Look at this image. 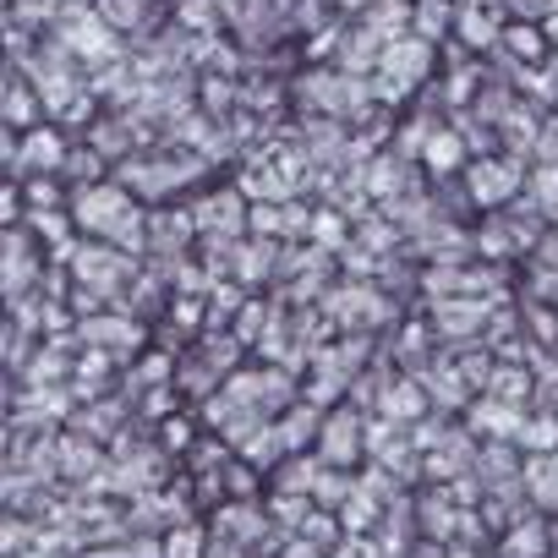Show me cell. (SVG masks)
<instances>
[{"label":"cell","mask_w":558,"mask_h":558,"mask_svg":"<svg viewBox=\"0 0 558 558\" xmlns=\"http://www.w3.org/2000/svg\"><path fill=\"white\" fill-rule=\"evenodd\" d=\"M66 165H72V170H77V175H94V170H99V159H94V154H72V159H66Z\"/></svg>","instance_id":"obj_20"},{"label":"cell","mask_w":558,"mask_h":558,"mask_svg":"<svg viewBox=\"0 0 558 558\" xmlns=\"http://www.w3.org/2000/svg\"><path fill=\"white\" fill-rule=\"evenodd\" d=\"M291 449H286V438H279V422H257L246 438H241V460L246 465H257V471H268V465H279Z\"/></svg>","instance_id":"obj_2"},{"label":"cell","mask_w":558,"mask_h":558,"mask_svg":"<svg viewBox=\"0 0 558 558\" xmlns=\"http://www.w3.org/2000/svg\"><path fill=\"white\" fill-rule=\"evenodd\" d=\"M520 438H525L531 449H547V444H553V422H531V427H520Z\"/></svg>","instance_id":"obj_15"},{"label":"cell","mask_w":558,"mask_h":558,"mask_svg":"<svg viewBox=\"0 0 558 558\" xmlns=\"http://www.w3.org/2000/svg\"><path fill=\"white\" fill-rule=\"evenodd\" d=\"M553 39H558V23H553Z\"/></svg>","instance_id":"obj_24"},{"label":"cell","mask_w":558,"mask_h":558,"mask_svg":"<svg viewBox=\"0 0 558 558\" xmlns=\"http://www.w3.org/2000/svg\"><path fill=\"white\" fill-rule=\"evenodd\" d=\"M99 465H105V454H99V444H94V438H66V444H61V471H66L72 482L94 476Z\"/></svg>","instance_id":"obj_6"},{"label":"cell","mask_w":558,"mask_h":558,"mask_svg":"<svg viewBox=\"0 0 558 558\" xmlns=\"http://www.w3.org/2000/svg\"><path fill=\"white\" fill-rule=\"evenodd\" d=\"M7 121H12V126H28V121H34V94H28L23 83H12V94H7Z\"/></svg>","instance_id":"obj_11"},{"label":"cell","mask_w":558,"mask_h":558,"mask_svg":"<svg viewBox=\"0 0 558 558\" xmlns=\"http://www.w3.org/2000/svg\"><path fill=\"white\" fill-rule=\"evenodd\" d=\"M422 411H427V400H422V389H416V384L389 389V422H416Z\"/></svg>","instance_id":"obj_9"},{"label":"cell","mask_w":558,"mask_h":558,"mask_svg":"<svg viewBox=\"0 0 558 558\" xmlns=\"http://www.w3.org/2000/svg\"><path fill=\"white\" fill-rule=\"evenodd\" d=\"M422 34H438L444 28V0H427V7H422V23H416Z\"/></svg>","instance_id":"obj_16"},{"label":"cell","mask_w":558,"mask_h":558,"mask_svg":"<svg viewBox=\"0 0 558 558\" xmlns=\"http://www.w3.org/2000/svg\"><path fill=\"white\" fill-rule=\"evenodd\" d=\"M121 553H126V558H165V542H154V536H132Z\"/></svg>","instance_id":"obj_13"},{"label":"cell","mask_w":558,"mask_h":558,"mask_svg":"<svg viewBox=\"0 0 558 558\" xmlns=\"http://www.w3.org/2000/svg\"><path fill=\"white\" fill-rule=\"evenodd\" d=\"M72 154H66V143L56 137V132H45V126H34L28 132V143L17 148V170L28 165V170H56V165H66Z\"/></svg>","instance_id":"obj_3"},{"label":"cell","mask_w":558,"mask_h":558,"mask_svg":"<svg viewBox=\"0 0 558 558\" xmlns=\"http://www.w3.org/2000/svg\"><path fill=\"white\" fill-rule=\"evenodd\" d=\"M318 454H324V465H351L362 454V422L351 411L329 416L324 422V438H318Z\"/></svg>","instance_id":"obj_1"},{"label":"cell","mask_w":558,"mask_h":558,"mask_svg":"<svg viewBox=\"0 0 558 558\" xmlns=\"http://www.w3.org/2000/svg\"><path fill=\"white\" fill-rule=\"evenodd\" d=\"M373 28H378V34H389V28L400 34V28H405V7H400V0H395V7H389V0H384V7L373 12Z\"/></svg>","instance_id":"obj_12"},{"label":"cell","mask_w":558,"mask_h":558,"mask_svg":"<svg viewBox=\"0 0 558 558\" xmlns=\"http://www.w3.org/2000/svg\"><path fill=\"white\" fill-rule=\"evenodd\" d=\"M498 186H514V170H504V165L476 170V197H482V203H498V197H504Z\"/></svg>","instance_id":"obj_10"},{"label":"cell","mask_w":558,"mask_h":558,"mask_svg":"<svg viewBox=\"0 0 558 558\" xmlns=\"http://www.w3.org/2000/svg\"><path fill=\"white\" fill-rule=\"evenodd\" d=\"M340 7H367V0H340Z\"/></svg>","instance_id":"obj_23"},{"label":"cell","mask_w":558,"mask_h":558,"mask_svg":"<svg viewBox=\"0 0 558 558\" xmlns=\"http://www.w3.org/2000/svg\"><path fill=\"white\" fill-rule=\"evenodd\" d=\"M105 17L110 23H137V0H105Z\"/></svg>","instance_id":"obj_14"},{"label":"cell","mask_w":558,"mask_h":558,"mask_svg":"<svg viewBox=\"0 0 558 558\" xmlns=\"http://www.w3.org/2000/svg\"><path fill=\"white\" fill-rule=\"evenodd\" d=\"M186 444V427L181 422H165V449H181Z\"/></svg>","instance_id":"obj_21"},{"label":"cell","mask_w":558,"mask_h":558,"mask_svg":"<svg viewBox=\"0 0 558 558\" xmlns=\"http://www.w3.org/2000/svg\"><path fill=\"white\" fill-rule=\"evenodd\" d=\"M444 558H476V547H454V553H444Z\"/></svg>","instance_id":"obj_22"},{"label":"cell","mask_w":558,"mask_h":558,"mask_svg":"<svg viewBox=\"0 0 558 558\" xmlns=\"http://www.w3.org/2000/svg\"><path fill=\"white\" fill-rule=\"evenodd\" d=\"M487 34H493V23H482V12H465V39H471V45H482Z\"/></svg>","instance_id":"obj_17"},{"label":"cell","mask_w":558,"mask_h":558,"mask_svg":"<svg viewBox=\"0 0 558 558\" xmlns=\"http://www.w3.org/2000/svg\"><path fill=\"white\" fill-rule=\"evenodd\" d=\"M542 553H547V531L536 520H520L504 542V558H542Z\"/></svg>","instance_id":"obj_8"},{"label":"cell","mask_w":558,"mask_h":558,"mask_svg":"<svg viewBox=\"0 0 558 558\" xmlns=\"http://www.w3.org/2000/svg\"><path fill=\"white\" fill-rule=\"evenodd\" d=\"M279 438H286L291 454H302L313 438H324V411L318 405H291V416L279 422Z\"/></svg>","instance_id":"obj_5"},{"label":"cell","mask_w":558,"mask_h":558,"mask_svg":"<svg viewBox=\"0 0 558 558\" xmlns=\"http://www.w3.org/2000/svg\"><path fill=\"white\" fill-rule=\"evenodd\" d=\"M165 558H208V536H203L197 525L175 520V525L165 531Z\"/></svg>","instance_id":"obj_7"},{"label":"cell","mask_w":558,"mask_h":558,"mask_svg":"<svg viewBox=\"0 0 558 558\" xmlns=\"http://www.w3.org/2000/svg\"><path fill=\"white\" fill-rule=\"evenodd\" d=\"M454 137H433V165H454Z\"/></svg>","instance_id":"obj_18"},{"label":"cell","mask_w":558,"mask_h":558,"mask_svg":"<svg viewBox=\"0 0 558 558\" xmlns=\"http://www.w3.org/2000/svg\"><path fill=\"white\" fill-rule=\"evenodd\" d=\"M351 498H356V476H351L345 465H324V471H318V482H313V504H318V509H329V514H340Z\"/></svg>","instance_id":"obj_4"},{"label":"cell","mask_w":558,"mask_h":558,"mask_svg":"<svg viewBox=\"0 0 558 558\" xmlns=\"http://www.w3.org/2000/svg\"><path fill=\"white\" fill-rule=\"evenodd\" d=\"M214 17H208V0H192V7H186V28H208Z\"/></svg>","instance_id":"obj_19"}]
</instances>
